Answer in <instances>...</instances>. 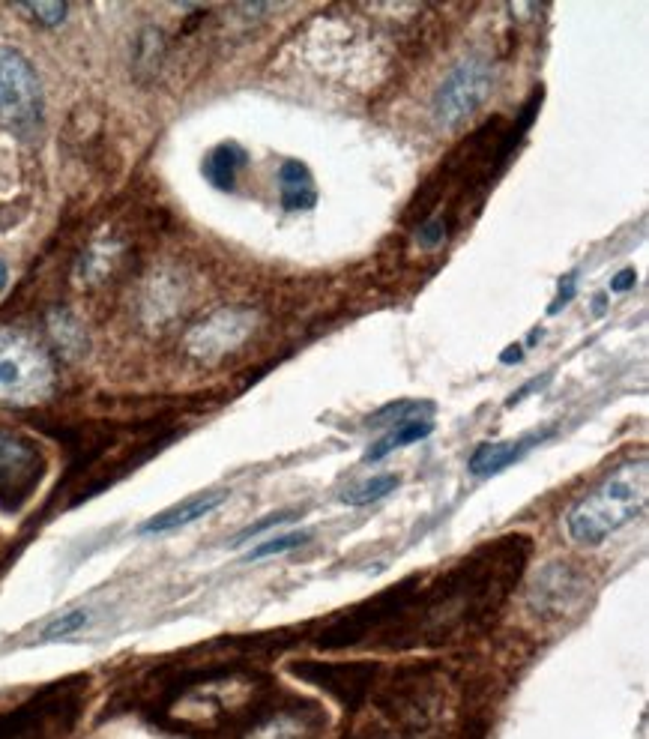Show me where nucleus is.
I'll return each instance as SVG.
<instances>
[{
	"label": "nucleus",
	"instance_id": "1",
	"mask_svg": "<svg viewBox=\"0 0 649 739\" xmlns=\"http://www.w3.org/2000/svg\"><path fill=\"white\" fill-rule=\"evenodd\" d=\"M530 548L527 536H503L479 545L428 587H416L377 647H443L476 635L518 587Z\"/></svg>",
	"mask_w": 649,
	"mask_h": 739
},
{
	"label": "nucleus",
	"instance_id": "2",
	"mask_svg": "<svg viewBox=\"0 0 649 739\" xmlns=\"http://www.w3.org/2000/svg\"><path fill=\"white\" fill-rule=\"evenodd\" d=\"M452 683L437 665L377 671L362 701L350 710L341 739H428L443 728Z\"/></svg>",
	"mask_w": 649,
	"mask_h": 739
},
{
	"label": "nucleus",
	"instance_id": "3",
	"mask_svg": "<svg viewBox=\"0 0 649 739\" xmlns=\"http://www.w3.org/2000/svg\"><path fill=\"white\" fill-rule=\"evenodd\" d=\"M649 464L647 458L629 461L608 473L593 494L572 506L566 530L578 545H599L611 533L623 530L647 509Z\"/></svg>",
	"mask_w": 649,
	"mask_h": 739
},
{
	"label": "nucleus",
	"instance_id": "4",
	"mask_svg": "<svg viewBox=\"0 0 649 739\" xmlns=\"http://www.w3.org/2000/svg\"><path fill=\"white\" fill-rule=\"evenodd\" d=\"M54 366L27 336L0 333V404L27 407L51 395Z\"/></svg>",
	"mask_w": 649,
	"mask_h": 739
},
{
	"label": "nucleus",
	"instance_id": "5",
	"mask_svg": "<svg viewBox=\"0 0 649 739\" xmlns=\"http://www.w3.org/2000/svg\"><path fill=\"white\" fill-rule=\"evenodd\" d=\"M326 728L321 704L270 692L243 722L240 739H326Z\"/></svg>",
	"mask_w": 649,
	"mask_h": 739
},
{
	"label": "nucleus",
	"instance_id": "6",
	"mask_svg": "<svg viewBox=\"0 0 649 739\" xmlns=\"http://www.w3.org/2000/svg\"><path fill=\"white\" fill-rule=\"evenodd\" d=\"M0 120L21 138L42 123V90L33 66L12 48H0Z\"/></svg>",
	"mask_w": 649,
	"mask_h": 739
},
{
	"label": "nucleus",
	"instance_id": "7",
	"mask_svg": "<svg viewBox=\"0 0 649 739\" xmlns=\"http://www.w3.org/2000/svg\"><path fill=\"white\" fill-rule=\"evenodd\" d=\"M494 87V69L482 60H467L449 72L434 96V117L440 126L452 129L464 123L488 99Z\"/></svg>",
	"mask_w": 649,
	"mask_h": 739
},
{
	"label": "nucleus",
	"instance_id": "8",
	"mask_svg": "<svg viewBox=\"0 0 649 739\" xmlns=\"http://www.w3.org/2000/svg\"><path fill=\"white\" fill-rule=\"evenodd\" d=\"M45 470V461L39 449L18 437L0 431V506L15 512L39 485Z\"/></svg>",
	"mask_w": 649,
	"mask_h": 739
},
{
	"label": "nucleus",
	"instance_id": "9",
	"mask_svg": "<svg viewBox=\"0 0 649 739\" xmlns=\"http://www.w3.org/2000/svg\"><path fill=\"white\" fill-rule=\"evenodd\" d=\"M255 330V315L249 309H219L189 330L186 348L198 360H222L237 351Z\"/></svg>",
	"mask_w": 649,
	"mask_h": 739
},
{
	"label": "nucleus",
	"instance_id": "10",
	"mask_svg": "<svg viewBox=\"0 0 649 739\" xmlns=\"http://www.w3.org/2000/svg\"><path fill=\"white\" fill-rule=\"evenodd\" d=\"M377 671L380 665H297V674L306 683L321 686L347 713L362 701Z\"/></svg>",
	"mask_w": 649,
	"mask_h": 739
},
{
	"label": "nucleus",
	"instance_id": "11",
	"mask_svg": "<svg viewBox=\"0 0 649 739\" xmlns=\"http://www.w3.org/2000/svg\"><path fill=\"white\" fill-rule=\"evenodd\" d=\"M225 503V494H204V497H192V500H183L171 509H165L162 515L150 518L144 524V533H168V530H177V527H186L204 515H210L213 509H219Z\"/></svg>",
	"mask_w": 649,
	"mask_h": 739
},
{
	"label": "nucleus",
	"instance_id": "12",
	"mask_svg": "<svg viewBox=\"0 0 649 739\" xmlns=\"http://www.w3.org/2000/svg\"><path fill=\"white\" fill-rule=\"evenodd\" d=\"M246 159H249V156H246V150H243L240 144L225 141V144L213 147L210 156L204 159V177H207L216 189L231 192V189L237 186V174L243 171Z\"/></svg>",
	"mask_w": 649,
	"mask_h": 739
},
{
	"label": "nucleus",
	"instance_id": "13",
	"mask_svg": "<svg viewBox=\"0 0 649 739\" xmlns=\"http://www.w3.org/2000/svg\"><path fill=\"white\" fill-rule=\"evenodd\" d=\"M279 186H282V207L285 210H309L315 204V180L303 162H285L279 168Z\"/></svg>",
	"mask_w": 649,
	"mask_h": 739
},
{
	"label": "nucleus",
	"instance_id": "14",
	"mask_svg": "<svg viewBox=\"0 0 649 739\" xmlns=\"http://www.w3.org/2000/svg\"><path fill=\"white\" fill-rule=\"evenodd\" d=\"M533 443H539V437H524V440H506V443H491V446H479L476 455L470 458V470L476 476H494L503 467H509L512 461H518Z\"/></svg>",
	"mask_w": 649,
	"mask_h": 739
},
{
	"label": "nucleus",
	"instance_id": "15",
	"mask_svg": "<svg viewBox=\"0 0 649 739\" xmlns=\"http://www.w3.org/2000/svg\"><path fill=\"white\" fill-rule=\"evenodd\" d=\"M431 431H434V422H431V419H407V422H398L386 437H380V440L368 449L365 461H380V458H386L389 452H395V449H401V446H410V443L428 437Z\"/></svg>",
	"mask_w": 649,
	"mask_h": 739
},
{
	"label": "nucleus",
	"instance_id": "16",
	"mask_svg": "<svg viewBox=\"0 0 649 739\" xmlns=\"http://www.w3.org/2000/svg\"><path fill=\"white\" fill-rule=\"evenodd\" d=\"M398 476H392V473H386V476H371V479H365V482H359V485H353L350 491H344V503H350V506H365V503H374V500H380V497H386L389 491H395L398 488Z\"/></svg>",
	"mask_w": 649,
	"mask_h": 739
},
{
	"label": "nucleus",
	"instance_id": "17",
	"mask_svg": "<svg viewBox=\"0 0 649 739\" xmlns=\"http://www.w3.org/2000/svg\"><path fill=\"white\" fill-rule=\"evenodd\" d=\"M485 734H488V725L482 716H458V719H449L428 739H485Z\"/></svg>",
	"mask_w": 649,
	"mask_h": 739
},
{
	"label": "nucleus",
	"instance_id": "18",
	"mask_svg": "<svg viewBox=\"0 0 649 739\" xmlns=\"http://www.w3.org/2000/svg\"><path fill=\"white\" fill-rule=\"evenodd\" d=\"M309 539H312V533H306V530H294V533H285V536H279V539H270V542H264V545L252 548V551L246 554V560L252 563V560L273 557V554H285V551H291V548L306 545Z\"/></svg>",
	"mask_w": 649,
	"mask_h": 739
},
{
	"label": "nucleus",
	"instance_id": "19",
	"mask_svg": "<svg viewBox=\"0 0 649 739\" xmlns=\"http://www.w3.org/2000/svg\"><path fill=\"white\" fill-rule=\"evenodd\" d=\"M12 9L27 15V18H33V21H39V24H45V27L60 24L66 18V12H69L66 3H15Z\"/></svg>",
	"mask_w": 649,
	"mask_h": 739
},
{
	"label": "nucleus",
	"instance_id": "20",
	"mask_svg": "<svg viewBox=\"0 0 649 739\" xmlns=\"http://www.w3.org/2000/svg\"><path fill=\"white\" fill-rule=\"evenodd\" d=\"M87 626V614L84 611H72V614H66V617H60V620H51L45 629H42V641H57V638H66V635H72V632H78V629H84Z\"/></svg>",
	"mask_w": 649,
	"mask_h": 739
},
{
	"label": "nucleus",
	"instance_id": "21",
	"mask_svg": "<svg viewBox=\"0 0 649 739\" xmlns=\"http://www.w3.org/2000/svg\"><path fill=\"white\" fill-rule=\"evenodd\" d=\"M291 518H300V512H294V509H288V512H276V515H270V518H264V521H258L255 527H249V530H243L237 539H234V545H240V542H246V539H252V536H258V533H264V530H270L273 524H282V521H291Z\"/></svg>",
	"mask_w": 649,
	"mask_h": 739
},
{
	"label": "nucleus",
	"instance_id": "22",
	"mask_svg": "<svg viewBox=\"0 0 649 739\" xmlns=\"http://www.w3.org/2000/svg\"><path fill=\"white\" fill-rule=\"evenodd\" d=\"M632 279H635V273H632V270H629V273H623V276H620V279H617V282H614V288H617V291H626V288H629V282H632Z\"/></svg>",
	"mask_w": 649,
	"mask_h": 739
},
{
	"label": "nucleus",
	"instance_id": "23",
	"mask_svg": "<svg viewBox=\"0 0 649 739\" xmlns=\"http://www.w3.org/2000/svg\"><path fill=\"white\" fill-rule=\"evenodd\" d=\"M503 360H506V363H512V360L518 363V360H521V348H515V351H506V357H503Z\"/></svg>",
	"mask_w": 649,
	"mask_h": 739
},
{
	"label": "nucleus",
	"instance_id": "24",
	"mask_svg": "<svg viewBox=\"0 0 649 739\" xmlns=\"http://www.w3.org/2000/svg\"><path fill=\"white\" fill-rule=\"evenodd\" d=\"M3 285H6V267H3V261H0V291H3Z\"/></svg>",
	"mask_w": 649,
	"mask_h": 739
}]
</instances>
